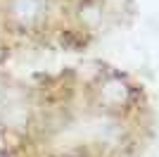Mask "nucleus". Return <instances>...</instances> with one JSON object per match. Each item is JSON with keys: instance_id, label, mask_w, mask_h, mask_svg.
I'll return each instance as SVG.
<instances>
[{"instance_id": "1", "label": "nucleus", "mask_w": 159, "mask_h": 157, "mask_svg": "<svg viewBox=\"0 0 159 157\" xmlns=\"http://www.w3.org/2000/svg\"><path fill=\"white\" fill-rule=\"evenodd\" d=\"M10 19L17 26H36L45 19L48 14V0H10Z\"/></svg>"}, {"instance_id": "3", "label": "nucleus", "mask_w": 159, "mask_h": 157, "mask_svg": "<svg viewBox=\"0 0 159 157\" xmlns=\"http://www.w3.org/2000/svg\"><path fill=\"white\" fill-rule=\"evenodd\" d=\"M64 157H86V155H64Z\"/></svg>"}, {"instance_id": "2", "label": "nucleus", "mask_w": 159, "mask_h": 157, "mask_svg": "<svg viewBox=\"0 0 159 157\" xmlns=\"http://www.w3.org/2000/svg\"><path fill=\"white\" fill-rule=\"evenodd\" d=\"M2 55H5V52H2V45H0V62H2Z\"/></svg>"}]
</instances>
